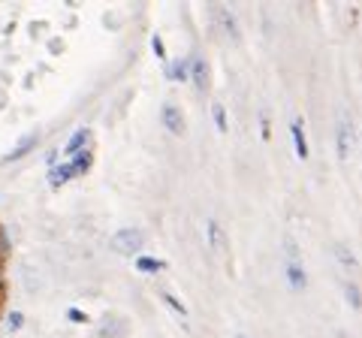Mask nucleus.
<instances>
[{"label": "nucleus", "instance_id": "f257e3e1", "mask_svg": "<svg viewBox=\"0 0 362 338\" xmlns=\"http://www.w3.org/2000/svg\"><path fill=\"white\" fill-rule=\"evenodd\" d=\"M109 247H112L115 254L133 257V254H139L142 247H145V233L136 230V227H124V230H118V233L109 239Z\"/></svg>", "mask_w": 362, "mask_h": 338}, {"label": "nucleus", "instance_id": "f03ea898", "mask_svg": "<svg viewBox=\"0 0 362 338\" xmlns=\"http://www.w3.org/2000/svg\"><path fill=\"white\" fill-rule=\"evenodd\" d=\"M356 145V136H354V121H350L347 115L338 118V157L341 161H347L350 151H354Z\"/></svg>", "mask_w": 362, "mask_h": 338}, {"label": "nucleus", "instance_id": "7ed1b4c3", "mask_svg": "<svg viewBox=\"0 0 362 338\" xmlns=\"http://www.w3.org/2000/svg\"><path fill=\"white\" fill-rule=\"evenodd\" d=\"M160 121L166 124V130L173 133V136H181V133H185V115H181V109L175 103H166L160 109Z\"/></svg>", "mask_w": 362, "mask_h": 338}, {"label": "nucleus", "instance_id": "20e7f679", "mask_svg": "<svg viewBox=\"0 0 362 338\" xmlns=\"http://www.w3.org/2000/svg\"><path fill=\"white\" fill-rule=\"evenodd\" d=\"M88 145H90V130L88 127H82V130H76L73 136H70V142L64 145V154H66V161H73L76 154H82V151H88Z\"/></svg>", "mask_w": 362, "mask_h": 338}, {"label": "nucleus", "instance_id": "39448f33", "mask_svg": "<svg viewBox=\"0 0 362 338\" xmlns=\"http://www.w3.org/2000/svg\"><path fill=\"white\" fill-rule=\"evenodd\" d=\"M290 133H293V145H296V157L308 161V139H305V130H302V118H293Z\"/></svg>", "mask_w": 362, "mask_h": 338}, {"label": "nucleus", "instance_id": "423d86ee", "mask_svg": "<svg viewBox=\"0 0 362 338\" xmlns=\"http://www.w3.org/2000/svg\"><path fill=\"white\" fill-rule=\"evenodd\" d=\"M206 233H209V245L211 251H226V245H230V239H226V233L221 230L218 221H206Z\"/></svg>", "mask_w": 362, "mask_h": 338}, {"label": "nucleus", "instance_id": "0eeeda50", "mask_svg": "<svg viewBox=\"0 0 362 338\" xmlns=\"http://www.w3.org/2000/svg\"><path fill=\"white\" fill-rule=\"evenodd\" d=\"M190 78H194V85L199 88V91H206V85H209V64L202 58H190Z\"/></svg>", "mask_w": 362, "mask_h": 338}, {"label": "nucleus", "instance_id": "6e6552de", "mask_svg": "<svg viewBox=\"0 0 362 338\" xmlns=\"http://www.w3.org/2000/svg\"><path fill=\"white\" fill-rule=\"evenodd\" d=\"M70 178H73V169H70V163H54L52 169H49V185L54 187V190H58V187H64L66 182H70Z\"/></svg>", "mask_w": 362, "mask_h": 338}, {"label": "nucleus", "instance_id": "1a4fd4ad", "mask_svg": "<svg viewBox=\"0 0 362 338\" xmlns=\"http://www.w3.org/2000/svg\"><path fill=\"white\" fill-rule=\"evenodd\" d=\"M332 254H335V260L341 263V269H347V272H356V269H359V260L354 257V251H350L347 245H341V242L332 245Z\"/></svg>", "mask_w": 362, "mask_h": 338}, {"label": "nucleus", "instance_id": "9d476101", "mask_svg": "<svg viewBox=\"0 0 362 338\" xmlns=\"http://www.w3.org/2000/svg\"><path fill=\"white\" fill-rule=\"evenodd\" d=\"M97 335L100 338H124V335H127V323H124V320H106L103 326H100V330H97Z\"/></svg>", "mask_w": 362, "mask_h": 338}, {"label": "nucleus", "instance_id": "9b49d317", "mask_svg": "<svg viewBox=\"0 0 362 338\" xmlns=\"http://www.w3.org/2000/svg\"><path fill=\"white\" fill-rule=\"evenodd\" d=\"M66 163H70V169H73V178H76V175H85V173H88V169H90V166H94V154H90V148H88V151H82V154H76V157H73V161H66Z\"/></svg>", "mask_w": 362, "mask_h": 338}, {"label": "nucleus", "instance_id": "f8f14e48", "mask_svg": "<svg viewBox=\"0 0 362 338\" xmlns=\"http://www.w3.org/2000/svg\"><path fill=\"white\" fill-rule=\"evenodd\" d=\"M136 269L145 275H157L160 269H166V260H157V257H136Z\"/></svg>", "mask_w": 362, "mask_h": 338}, {"label": "nucleus", "instance_id": "ddd939ff", "mask_svg": "<svg viewBox=\"0 0 362 338\" xmlns=\"http://www.w3.org/2000/svg\"><path fill=\"white\" fill-rule=\"evenodd\" d=\"M214 18H218V21H221V28H223L226 33H230V37H233V40H239V28H235V18H233L230 13H226V9H223V6H214Z\"/></svg>", "mask_w": 362, "mask_h": 338}, {"label": "nucleus", "instance_id": "4468645a", "mask_svg": "<svg viewBox=\"0 0 362 338\" xmlns=\"http://www.w3.org/2000/svg\"><path fill=\"white\" fill-rule=\"evenodd\" d=\"M287 278H290V287H293V290H302L305 284H308V278H305V272H302L299 263H290V266H287Z\"/></svg>", "mask_w": 362, "mask_h": 338}, {"label": "nucleus", "instance_id": "2eb2a0df", "mask_svg": "<svg viewBox=\"0 0 362 338\" xmlns=\"http://www.w3.org/2000/svg\"><path fill=\"white\" fill-rule=\"evenodd\" d=\"M37 142H40V133H28V136L18 142V148H16L13 154H9V161H18V157H25V154H28V151H30Z\"/></svg>", "mask_w": 362, "mask_h": 338}, {"label": "nucleus", "instance_id": "dca6fc26", "mask_svg": "<svg viewBox=\"0 0 362 338\" xmlns=\"http://www.w3.org/2000/svg\"><path fill=\"white\" fill-rule=\"evenodd\" d=\"M169 78H173V82H185V78H190V61L169 64Z\"/></svg>", "mask_w": 362, "mask_h": 338}, {"label": "nucleus", "instance_id": "f3484780", "mask_svg": "<svg viewBox=\"0 0 362 338\" xmlns=\"http://www.w3.org/2000/svg\"><path fill=\"white\" fill-rule=\"evenodd\" d=\"M160 299H163V302H166V305H169V308H173V311L178 314V317H187V308H185V305H181V302H178V299L173 296V293H160Z\"/></svg>", "mask_w": 362, "mask_h": 338}, {"label": "nucleus", "instance_id": "a211bd4d", "mask_svg": "<svg viewBox=\"0 0 362 338\" xmlns=\"http://www.w3.org/2000/svg\"><path fill=\"white\" fill-rule=\"evenodd\" d=\"M211 115H214V124H218V130L226 133V127H230V124H226V112H223L221 103H214V106H211Z\"/></svg>", "mask_w": 362, "mask_h": 338}, {"label": "nucleus", "instance_id": "6ab92c4d", "mask_svg": "<svg viewBox=\"0 0 362 338\" xmlns=\"http://www.w3.org/2000/svg\"><path fill=\"white\" fill-rule=\"evenodd\" d=\"M21 326H25V314H21V311H13V314L6 317V330H9V332H18Z\"/></svg>", "mask_w": 362, "mask_h": 338}, {"label": "nucleus", "instance_id": "aec40b11", "mask_svg": "<svg viewBox=\"0 0 362 338\" xmlns=\"http://www.w3.org/2000/svg\"><path fill=\"white\" fill-rule=\"evenodd\" d=\"M347 302L354 308H362V296H359V287L356 284H347Z\"/></svg>", "mask_w": 362, "mask_h": 338}, {"label": "nucleus", "instance_id": "412c9836", "mask_svg": "<svg viewBox=\"0 0 362 338\" xmlns=\"http://www.w3.org/2000/svg\"><path fill=\"white\" fill-rule=\"evenodd\" d=\"M66 317H70L73 323H88V314L82 308H70V311H66Z\"/></svg>", "mask_w": 362, "mask_h": 338}, {"label": "nucleus", "instance_id": "4be33fe9", "mask_svg": "<svg viewBox=\"0 0 362 338\" xmlns=\"http://www.w3.org/2000/svg\"><path fill=\"white\" fill-rule=\"evenodd\" d=\"M151 49H154V54H157V58H166V49H163V40H160V37H157V33H154V37H151Z\"/></svg>", "mask_w": 362, "mask_h": 338}, {"label": "nucleus", "instance_id": "5701e85b", "mask_svg": "<svg viewBox=\"0 0 362 338\" xmlns=\"http://www.w3.org/2000/svg\"><path fill=\"white\" fill-rule=\"evenodd\" d=\"M4 287H6V275H4V263H0V299H4Z\"/></svg>", "mask_w": 362, "mask_h": 338}, {"label": "nucleus", "instance_id": "b1692460", "mask_svg": "<svg viewBox=\"0 0 362 338\" xmlns=\"http://www.w3.org/2000/svg\"><path fill=\"white\" fill-rule=\"evenodd\" d=\"M235 338H247V335H235Z\"/></svg>", "mask_w": 362, "mask_h": 338}]
</instances>
